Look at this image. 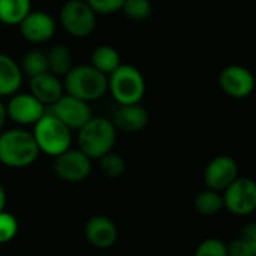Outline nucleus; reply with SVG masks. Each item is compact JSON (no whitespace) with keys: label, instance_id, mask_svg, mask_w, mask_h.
Returning <instances> with one entry per match:
<instances>
[{"label":"nucleus","instance_id":"1","mask_svg":"<svg viewBox=\"0 0 256 256\" xmlns=\"http://www.w3.org/2000/svg\"><path fill=\"white\" fill-rule=\"evenodd\" d=\"M63 90H66V94L88 104L100 99L106 93L108 78L93 66H72V69L64 75Z\"/></svg>","mask_w":256,"mask_h":256},{"label":"nucleus","instance_id":"2","mask_svg":"<svg viewBox=\"0 0 256 256\" xmlns=\"http://www.w3.org/2000/svg\"><path fill=\"white\" fill-rule=\"evenodd\" d=\"M117 132L111 120L104 117H92L78 130L80 152H82L90 160L100 159L111 153L116 144Z\"/></svg>","mask_w":256,"mask_h":256},{"label":"nucleus","instance_id":"3","mask_svg":"<svg viewBox=\"0 0 256 256\" xmlns=\"http://www.w3.org/2000/svg\"><path fill=\"white\" fill-rule=\"evenodd\" d=\"M39 156L33 135L22 129H10L0 135V162L10 168L32 165Z\"/></svg>","mask_w":256,"mask_h":256},{"label":"nucleus","instance_id":"4","mask_svg":"<svg viewBox=\"0 0 256 256\" xmlns=\"http://www.w3.org/2000/svg\"><path fill=\"white\" fill-rule=\"evenodd\" d=\"M33 126L34 129L32 135L39 152L57 158L69 150L72 141L70 130L54 116L45 112Z\"/></svg>","mask_w":256,"mask_h":256},{"label":"nucleus","instance_id":"5","mask_svg":"<svg viewBox=\"0 0 256 256\" xmlns=\"http://www.w3.org/2000/svg\"><path fill=\"white\" fill-rule=\"evenodd\" d=\"M108 90L118 105H138L146 93V81L135 66L120 64L108 76Z\"/></svg>","mask_w":256,"mask_h":256},{"label":"nucleus","instance_id":"6","mask_svg":"<svg viewBox=\"0 0 256 256\" xmlns=\"http://www.w3.org/2000/svg\"><path fill=\"white\" fill-rule=\"evenodd\" d=\"M60 22L69 34L86 38L94 30L96 15L87 2L70 0L60 9Z\"/></svg>","mask_w":256,"mask_h":256},{"label":"nucleus","instance_id":"7","mask_svg":"<svg viewBox=\"0 0 256 256\" xmlns=\"http://www.w3.org/2000/svg\"><path fill=\"white\" fill-rule=\"evenodd\" d=\"M224 207L236 216H248L256 208V184L252 178H236L222 195Z\"/></svg>","mask_w":256,"mask_h":256},{"label":"nucleus","instance_id":"8","mask_svg":"<svg viewBox=\"0 0 256 256\" xmlns=\"http://www.w3.org/2000/svg\"><path fill=\"white\" fill-rule=\"evenodd\" d=\"M48 112L54 116L58 122H62L69 130L70 129L80 130L92 118V111L88 108V104L78 100L69 94H63L54 105H51Z\"/></svg>","mask_w":256,"mask_h":256},{"label":"nucleus","instance_id":"9","mask_svg":"<svg viewBox=\"0 0 256 256\" xmlns=\"http://www.w3.org/2000/svg\"><path fill=\"white\" fill-rule=\"evenodd\" d=\"M92 171V160L80 150H68L56 158L54 172L68 183H80L88 177Z\"/></svg>","mask_w":256,"mask_h":256},{"label":"nucleus","instance_id":"10","mask_svg":"<svg viewBox=\"0 0 256 256\" xmlns=\"http://www.w3.org/2000/svg\"><path fill=\"white\" fill-rule=\"evenodd\" d=\"M238 168L237 162L230 156H216L212 159L204 170V183L208 190L220 192L225 190L237 178Z\"/></svg>","mask_w":256,"mask_h":256},{"label":"nucleus","instance_id":"11","mask_svg":"<svg viewBox=\"0 0 256 256\" xmlns=\"http://www.w3.org/2000/svg\"><path fill=\"white\" fill-rule=\"evenodd\" d=\"M219 86L228 96L236 99H243L254 92L255 78L248 68L231 64L220 72Z\"/></svg>","mask_w":256,"mask_h":256},{"label":"nucleus","instance_id":"12","mask_svg":"<svg viewBox=\"0 0 256 256\" xmlns=\"http://www.w3.org/2000/svg\"><path fill=\"white\" fill-rule=\"evenodd\" d=\"M44 114V105L28 93L14 94L6 105V116L18 124H34Z\"/></svg>","mask_w":256,"mask_h":256},{"label":"nucleus","instance_id":"13","mask_svg":"<svg viewBox=\"0 0 256 256\" xmlns=\"http://www.w3.org/2000/svg\"><path fill=\"white\" fill-rule=\"evenodd\" d=\"M56 32V21L52 16L44 10L30 12L20 24L21 36L33 44H40L48 40Z\"/></svg>","mask_w":256,"mask_h":256},{"label":"nucleus","instance_id":"14","mask_svg":"<svg viewBox=\"0 0 256 256\" xmlns=\"http://www.w3.org/2000/svg\"><path fill=\"white\" fill-rule=\"evenodd\" d=\"M86 238L99 249L111 248L117 240V228L112 220L105 216H94L86 224Z\"/></svg>","mask_w":256,"mask_h":256},{"label":"nucleus","instance_id":"15","mask_svg":"<svg viewBox=\"0 0 256 256\" xmlns=\"http://www.w3.org/2000/svg\"><path fill=\"white\" fill-rule=\"evenodd\" d=\"M30 94L42 105H54L64 93L62 81L52 74L46 72L30 78Z\"/></svg>","mask_w":256,"mask_h":256},{"label":"nucleus","instance_id":"16","mask_svg":"<svg viewBox=\"0 0 256 256\" xmlns=\"http://www.w3.org/2000/svg\"><path fill=\"white\" fill-rule=\"evenodd\" d=\"M112 126L124 132H138L148 123V112L138 105H118L112 116Z\"/></svg>","mask_w":256,"mask_h":256},{"label":"nucleus","instance_id":"17","mask_svg":"<svg viewBox=\"0 0 256 256\" xmlns=\"http://www.w3.org/2000/svg\"><path fill=\"white\" fill-rule=\"evenodd\" d=\"M22 81V72L16 62L6 54H0V96L15 94Z\"/></svg>","mask_w":256,"mask_h":256},{"label":"nucleus","instance_id":"18","mask_svg":"<svg viewBox=\"0 0 256 256\" xmlns=\"http://www.w3.org/2000/svg\"><path fill=\"white\" fill-rule=\"evenodd\" d=\"M120 54L116 48L110 45H100L98 46L92 54V64L98 72L105 75L106 78L120 66Z\"/></svg>","mask_w":256,"mask_h":256},{"label":"nucleus","instance_id":"19","mask_svg":"<svg viewBox=\"0 0 256 256\" xmlns=\"http://www.w3.org/2000/svg\"><path fill=\"white\" fill-rule=\"evenodd\" d=\"M32 12L27 0H0V21L6 26H20Z\"/></svg>","mask_w":256,"mask_h":256},{"label":"nucleus","instance_id":"20","mask_svg":"<svg viewBox=\"0 0 256 256\" xmlns=\"http://www.w3.org/2000/svg\"><path fill=\"white\" fill-rule=\"evenodd\" d=\"M228 256H256V224L243 228L240 237L226 244Z\"/></svg>","mask_w":256,"mask_h":256},{"label":"nucleus","instance_id":"21","mask_svg":"<svg viewBox=\"0 0 256 256\" xmlns=\"http://www.w3.org/2000/svg\"><path fill=\"white\" fill-rule=\"evenodd\" d=\"M48 72L54 76H64L72 69V54L68 46L56 45L46 54Z\"/></svg>","mask_w":256,"mask_h":256},{"label":"nucleus","instance_id":"22","mask_svg":"<svg viewBox=\"0 0 256 256\" xmlns=\"http://www.w3.org/2000/svg\"><path fill=\"white\" fill-rule=\"evenodd\" d=\"M195 208L202 216H214L224 208L222 195L213 190H202L195 198Z\"/></svg>","mask_w":256,"mask_h":256},{"label":"nucleus","instance_id":"23","mask_svg":"<svg viewBox=\"0 0 256 256\" xmlns=\"http://www.w3.org/2000/svg\"><path fill=\"white\" fill-rule=\"evenodd\" d=\"M22 72L30 78L46 74L48 72L46 54L39 50H32L26 52L22 57Z\"/></svg>","mask_w":256,"mask_h":256},{"label":"nucleus","instance_id":"24","mask_svg":"<svg viewBox=\"0 0 256 256\" xmlns=\"http://www.w3.org/2000/svg\"><path fill=\"white\" fill-rule=\"evenodd\" d=\"M100 160V171L106 176V177H111V178H116V177H120L124 170H126V162L124 159L120 156V154H116V153H108L105 154L104 158L99 159Z\"/></svg>","mask_w":256,"mask_h":256},{"label":"nucleus","instance_id":"25","mask_svg":"<svg viewBox=\"0 0 256 256\" xmlns=\"http://www.w3.org/2000/svg\"><path fill=\"white\" fill-rule=\"evenodd\" d=\"M123 12L128 18L141 21L152 14V4L147 0H128L123 3Z\"/></svg>","mask_w":256,"mask_h":256},{"label":"nucleus","instance_id":"26","mask_svg":"<svg viewBox=\"0 0 256 256\" xmlns=\"http://www.w3.org/2000/svg\"><path fill=\"white\" fill-rule=\"evenodd\" d=\"M18 232V222L16 219L6 212L0 213V244L10 242Z\"/></svg>","mask_w":256,"mask_h":256},{"label":"nucleus","instance_id":"27","mask_svg":"<svg viewBox=\"0 0 256 256\" xmlns=\"http://www.w3.org/2000/svg\"><path fill=\"white\" fill-rule=\"evenodd\" d=\"M194 256H228L226 244L218 238H207L196 248Z\"/></svg>","mask_w":256,"mask_h":256},{"label":"nucleus","instance_id":"28","mask_svg":"<svg viewBox=\"0 0 256 256\" xmlns=\"http://www.w3.org/2000/svg\"><path fill=\"white\" fill-rule=\"evenodd\" d=\"M87 3L92 8V10L94 12V15L96 14L110 15V14L122 10L124 0H88Z\"/></svg>","mask_w":256,"mask_h":256},{"label":"nucleus","instance_id":"29","mask_svg":"<svg viewBox=\"0 0 256 256\" xmlns=\"http://www.w3.org/2000/svg\"><path fill=\"white\" fill-rule=\"evenodd\" d=\"M6 118H8V116H6V105H3V102H0V129L3 128Z\"/></svg>","mask_w":256,"mask_h":256},{"label":"nucleus","instance_id":"30","mask_svg":"<svg viewBox=\"0 0 256 256\" xmlns=\"http://www.w3.org/2000/svg\"><path fill=\"white\" fill-rule=\"evenodd\" d=\"M4 206H6V192H4L3 186L0 184V213L4 212Z\"/></svg>","mask_w":256,"mask_h":256}]
</instances>
